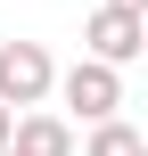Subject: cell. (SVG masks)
Listing matches in <instances>:
<instances>
[{
  "instance_id": "1",
  "label": "cell",
  "mask_w": 148,
  "mask_h": 156,
  "mask_svg": "<svg viewBox=\"0 0 148 156\" xmlns=\"http://www.w3.org/2000/svg\"><path fill=\"white\" fill-rule=\"evenodd\" d=\"M58 99H66V115H74V123L124 115V66H107V58H74V66L58 74Z\"/></svg>"
},
{
  "instance_id": "2",
  "label": "cell",
  "mask_w": 148,
  "mask_h": 156,
  "mask_svg": "<svg viewBox=\"0 0 148 156\" xmlns=\"http://www.w3.org/2000/svg\"><path fill=\"white\" fill-rule=\"evenodd\" d=\"M82 41H91V58H107V66H132V58H148V8L99 0V8H91V25H82Z\"/></svg>"
},
{
  "instance_id": "3",
  "label": "cell",
  "mask_w": 148,
  "mask_h": 156,
  "mask_svg": "<svg viewBox=\"0 0 148 156\" xmlns=\"http://www.w3.org/2000/svg\"><path fill=\"white\" fill-rule=\"evenodd\" d=\"M58 90V58L41 41H0V99L8 107H41Z\"/></svg>"
},
{
  "instance_id": "4",
  "label": "cell",
  "mask_w": 148,
  "mask_h": 156,
  "mask_svg": "<svg viewBox=\"0 0 148 156\" xmlns=\"http://www.w3.org/2000/svg\"><path fill=\"white\" fill-rule=\"evenodd\" d=\"M8 148H25V156H74V123L49 115V107H16V140Z\"/></svg>"
},
{
  "instance_id": "5",
  "label": "cell",
  "mask_w": 148,
  "mask_h": 156,
  "mask_svg": "<svg viewBox=\"0 0 148 156\" xmlns=\"http://www.w3.org/2000/svg\"><path fill=\"white\" fill-rule=\"evenodd\" d=\"M140 148H148V140L124 123V115H99V123H91V140H82V156H140Z\"/></svg>"
},
{
  "instance_id": "6",
  "label": "cell",
  "mask_w": 148,
  "mask_h": 156,
  "mask_svg": "<svg viewBox=\"0 0 148 156\" xmlns=\"http://www.w3.org/2000/svg\"><path fill=\"white\" fill-rule=\"evenodd\" d=\"M8 140H16V107L0 99V148H8Z\"/></svg>"
},
{
  "instance_id": "7",
  "label": "cell",
  "mask_w": 148,
  "mask_h": 156,
  "mask_svg": "<svg viewBox=\"0 0 148 156\" xmlns=\"http://www.w3.org/2000/svg\"><path fill=\"white\" fill-rule=\"evenodd\" d=\"M124 8H148V0H124Z\"/></svg>"
},
{
  "instance_id": "8",
  "label": "cell",
  "mask_w": 148,
  "mask_h": 156,
  "mask_svg": "<svg viewBox=\"0 0 148 156\" xmlns=\"http://www.w3.org/2000/svg\"><path fill=\"white\" fill-rule=\"evenodd\" d=\"M0 156H25V148H0Z\"/></svg>"
},
{
  "instance_id": "9",
  "label": "cell",
  "mask_w": 148,
  "mask_h": 156,
  "mask_svg": "<svg viewBox=\"0 0 148 156\" xmlns=\"http://www.w3.org/2000/svg\"><path fill=\"white\" fill-rule=\"evenodd\" d=\"M140 156H148V148H140Z\"/></svg>"
}]
</instances>
